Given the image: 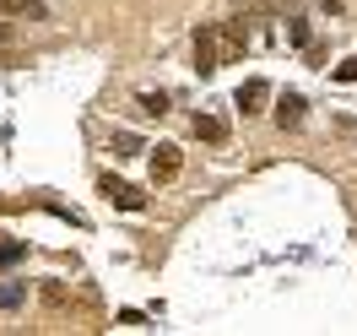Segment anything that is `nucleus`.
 Returning <instances> with one entry per match:
<instances>
[{
    "label": "nucleus",
    "instance_id": "6e6552de",
    "mask_svg": "<svg viewBox=\"0 0 357 336\" xmlns=\"http://www.w3.org/2000/svg\"><path fill=\"white\" fill-rule=\"evenodd\" d=\"M0 11L6 17H27V11H38V0H0Z\"/></svg>",
    "mask_w": 357,
    "mask_h": 336
},
{
    "label": "nucleus",
    "instance_id": "f03ea898",
    "mask_svg": "<svg viewBox=\"0 0 357 336\" xmlns=\"http://www.w3.org/2000/svg\"><path fill=\"white\" fill-rule=\"evenodd\" d=\"M178 168H184V152H178L174 141H162V147L152 152V184H174Z\"/></svg>",
    "mask_w": 357,
    "mask_h": 336
},
{
    "label": "nucleus",
    "instance_id": "20e7f679",
    "mask_svg": "<svg viewBox=\"0 0 357 336\" xmlns=\"http://www.w3.org/2000/svg\"><path fill=\"white\" fill-rule=\"evenodd\" d=\"M266 103H271V82H260V76H255V82H244V87H238V109H244V114H266Z\"/></svg>",
    "mask_w": 357,
    "mask_h": 336
},
{
    "label": "nucleus",
    "instance_id": "9d476101",
    "mask_svg": "<svg viewBox=\"0 0 357 336\" xmlns=\"http://www.w3.org/2000/svg\"><path fill=\"white\" fill-rule=\"evenodd\" d=\"M17 255H22V244H0V266H11Z\"/></svg>",
    "mask_w": 357,
    "mask_h": 336
},
{
    "label": "nucleus",
    "instance_id": "39448f33",
    "mask_svg": "<svg viewBox=\"0 0 357 336\" xmlns=\"http://www.w3.org/2000/svg\"><path fill=\"white\" fill-rule=\"evenodd\" d=\"M303 109H309V103H303L298 92H287V98L276 103V125H282V131H298V125H303Z\"/></svg>",
    "mask_w": 357,
    "mask_h": 336
},
{
    "label": "nucleus",
    "instance_id": "423d86ee",
    "mask_svg": "<svg viewBox=\"0 0 357 336\" xmlns=\"http://www.w3.org/2000/svg\"><path fill=\"white\" fill-rule=\"evenodd\" d=\"M195 136L211 141V147H222V141H227V119H217V114H195Z\"/></svg>",
    "mask_w": 357,
    "mask_h": 336
},
{
    "label": "nucleus",
    "instance_id": "1a4fd4ad",
    "mask_svg": "<svg viewBox=\"0 0 357 336\" xmlns=\"http://www.w3.org/2000/svg\"><path fill=\"white\" fill-rule=\"evenodd\" d=\"M335 82H357V60H341V66H335Z\"/></svg>",
    "mask_w": 357,
    "mask_h": 336
},
{
    "label": "nucleus",
    "instance_id": "0eeeda50",
    "mask_svg": "<svg viewBox=\"0 0 357 336\" xmlns=\"http://www.w3.org/2000/svg\"><path fill=\"white\" fill-rule=\"evenodd\" d=\"M141 114H168V92H141Z\"/></svg>",
    "mask_w": 357,
    "mask_h": 336
},
{
    "label": "nucleus",
    "instance_id": "7ed1b4c3",
    "mask_svg": "<svg viewBox=\"0 0 357 336\" xmlns=\"http://www.w3.org/2000/svg\"><path fill=\"white\" fill-rule=\"evenodd\" d=\"M98 190H103V201L109 206H119V212H141V206H146V196H141V190H135V184H125V180H103L98 184Z\"/></svg>",
    "mask_w": 357,
    "mask_h": 336
},
{
    "label": "nucleus",
    "instance_id": "f257e3e1",
    "mask_svg": "<svg viewBox=\"0 0 357 336\" xmlns=\"http://www.w3.org/2000/svg\"><path fill=\"white\" fill-rule=\"evenodd\" d=\"M195 71H201V76L222 71V38H217V27H201V33H195Z\"/></svg>",
    "mask_w": 357,
    "mask_h": 336
}]
</instances>
